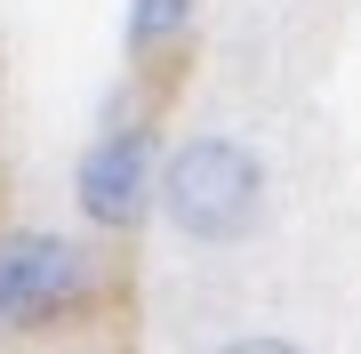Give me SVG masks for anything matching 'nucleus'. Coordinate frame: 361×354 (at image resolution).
Returning <instances> with one entry per match:
<instances>
[{"label":"nucleus","instance_id":"nucleus-1","mask_svg":"<svg viewBox=\"0 0 361 354\" xmlns=\"http://www.w3.org/2000/svg\"><path fill=\"white\" fill-rule=\"evenodd\" d=\"M153 201L185 242H241L265 218V170L241 137H185L153 170Z\"/></svg>","mask_w":361,"mask_h":354},{"label":"nucleus","instance_id":"nucleus-5","mask_svg":"<svg viewBox=\"0 0 361 354\" xmlns=\"http://www.w3.org/2000/svg\"><path fill=\"white\" fill-rule=\"evenodd\" d=\"M225 354H297V346H289V338H233Z\"/></svg>","mask_w":361,"mask_h":354},{"label":"nucleus","instance_id":"nucleus-2","mask_svg":"<svg viewBox=\"0 0 361 354\" xmlns=\"http://www.w3.org/2000/svg\"><path fill=\"white\" fill-rule=\"evenodd\" d=\"M89 298V258L65 234L16 225L0 234V330H49Z\"/></svg>","mask_w":361,"mask_h":354},{"label":"nucleus","instance_id":"nucleus-4","mask_svg":"<svg viewBox=\"0 0 361 354\" xmlns=\"http://www.w3.org/2000/svg\"><path fill=\"white\" fill-rule=\"evenodd\" d=\"M185 25H193V0H129V49H137V57L169 49Z\"/></svg>","mask_w":361,"mask_h":354},{"label":"nucleus","instance_id":"nucleus-3","mask_svg":"<svg viewBox=\"0 0 361 354\" xmlns=\"http://www.w3.org/2000/svg\"><path fill=\"white\" fill-rule=\"evenodd\" d=\"M153 129H104L89 153H80V210L97 225H137L145 201H153Z\"/></svg>","mask_w":361,"mask_h":354}]
</instances>
